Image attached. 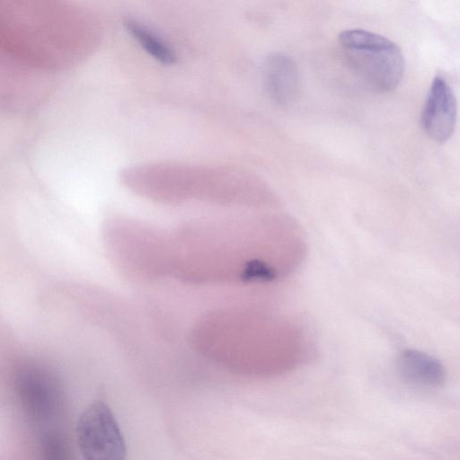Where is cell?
Wrapping results in <instances>:
<instances>
[{"label": "cell", "mask_w": 460, "mask_h": 460, "mask_svg": "<svg viewBox=\"0 0 460 460\" xmlns=\"http://www.w3.org/2000/svg\"><path fill=\"white\" fill-rule=\"evenodd\" d=\"M456 120V101L454 92L443 77L437 76L422 110V128L431 139L443 143L452 136Z\"/></svg>", "instance_id": "obj_4"}, {"label": "cell", "mask_w": 460, "mask_h": 460, "mask_svg": "<svg viewBox=\"0 0 460 460\" xmlns=\"http://www.w3.org/2000/svg\"><path fill=\"white\" fill-rule=\"evenodd\" d=\"M40 460H71V453L66 438L52 429L40 432Z\"/></svg>", "instance_id": "obj_8"}, {"label": "cell", "mask_w": 460, "mask_h": 460, "mask_svg": "<svg viewBox=\"0 0 460 460\" xmlns=\"http://www.w3.org/2000/svg\"><path fill=\"white\" fill-rule=\"evenodd\" d=\"M339 43L349 67L372 89L389 92L400 84L404 72L403 55L388 38L351 29L340 34Z\"/></svg>", "instance_id": "obj_1"}, {"label": "cell", "mask_w": 460, "mask_h": 460, "mask_svg": "<svg viewBox=\"0 0 460 460\" xmlns=\"http://www.w3.org/2000/svg\"><path fill=\"white\" fill-rule=\"evenodd\" d=\"M264 80L273 101L280 105L293 103L300 88L299 73L294 60L287 55L274 53L264 64Z\"/></svg>", "instance_id": "obj_5"}, {"label": "cell", "mask_w": 460, "mask_h": 460, "mask_svg": "<svg viewBox=\"0 0 460 460\" xmlns=\"http://www.w3.org/2000/svg\"><path fill=\"white\" fill-rule=\"evenodd\" d=\"M402 379L415 387L433 389L446 381V370L436 358L416 349H406L397 358Z\"/></svg>", "instance_id": "obj_6"}, {"label": "cell", "mask_w": 460, "mask_h": 460, "mask_svg": "<svg viewBox=\"0 0 460 460\" xmlns=\"http://www.w3.org/2000/svg\"><path fill=\"white\" fill-rule=\"evenodd\" d=\"M14 391L29 420L41 431L61 417L65 396L61 383L48 367L29 361L14 373Z\"/></svg>", "instance_id": "obj_2"}, {"label": "cell", "mask_w": 460, "mask_h": 460, "mask_svg": "<svg viewBox=\"0 0 460 460\" xmlns=\"http://www.w3.org/2000/svg\"><path fill=\"white\" fill-rule=\"evenodd\" d=\"M76 438L84 460H126L127 448L119 426L102 401L91 402L81 413Z\"/></svg>", "instance_id": "obj_3"}, {"label": "cell", "mask_w": 460, "mask_h": 460, "mask_svg": "<svg viewBox=\"0 0 460 460\" xmlns=\"http://www.w3.org/2000/svg\"><path fill=\"white\" fill-rule=\"evenodd\" d=\"M125 26L141 47L157 61L170 65L176 60L173 50L158 36L134 20H127Z\"/></svg>", "instance_id": "obj_7"}]
</instances>
